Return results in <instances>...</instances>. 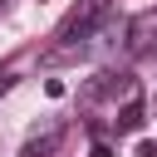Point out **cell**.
<instances>
[{"label": "cell", "instance_id": "3957f363", "mask_svg": "<svg viewBox=\"0 0 157 157\" xmlns=\"http://www.w3.org/2000/svg\"><path fill=\"white\" fill-rule=\"evenodd\" d=\"M64 142V123H44V132L34 128L29 137H25V147H20V157H49L54 147Z\"/></svg>", "mask_w": 157, "mask_h": 157}, {"label": "cell", "instance_id": "52a82bcc", "mask_svg": "<svg viewBox=\"0 0 157 157\" xmlns=\"http://www.w3.org/2000/svg\"><path fill=\"white\" fill-rule=\"evenodd\" d=\"M10 83H15V74H10V69H0V93H5Z\"/></svg>", "mask_w": 157, "mask_h": 157}, {"label": "cell", "instance_id": "7a4b0ae2", "mask_svg": "<svg viewBox=\"0 0 157 157\" xmlns=\"http://www.w3.org/2000/svg\"><path fill=\"white\" fill-rule=\"evenodd\" d=\"M157 49V10H137L128 20V54H152Z\"/></svg>", "mask_w": 157, "mask_h": 157}, {"label": "cell", "instance_id": "277c9868", "mask_svg": "<svg viewBox=\"0 0 157 157\" xmlns=\"http://www.w3.org/2000/svg\"><path fill=\"white\" fill-rule=\"evenodd\" d=\"M118 128H123V132H137V128H142V103H137V98H128V108L118 113Z\"/></svg>", "mask_w": 157, "mask_h": 157}, {"label": "cell", "instance_id": "6da1fadb", "mask_svg": "<svg viewBox=\"0 0 157 157\" xmlns=\"http://www.w3.org/2000/svg\"><path fill=\"white\" fill-rule=\"evenodd\" d=\"M103 15H108V0H78V5L59 20V29H54L59 54H88V39H93V29L103 25Z\"/></svg>", "mask_w": 157, "mask_h": 157}, {"label": "cell", "instance_id": "8992f818", "mask_svg": "<svg viewBox=\"0 0 157 157\" xmlns=\"http://www.w3.org/2000/svg\"><path fill=\"white\" fill-rule=\"evenodd\" d=\"M88 157H113V147H108V142H93V152H88Z\"/></svg>", "mask_w": 157, "mask_h": 157}, {"label": "cell", "instance_id": "5b68a950", "mask_svg": "<svg viewBox=\"0 0 157 157\" xmlns=\"http://www.w3.org/2000/svg\"><path fill=\"white\" fill-rule=\"evenodd\" d=\"M137 157H157V142H147V137H142V142H137Z\"/></svg>", "mask_w": 157, "mask_h": 157}]
</instances>
